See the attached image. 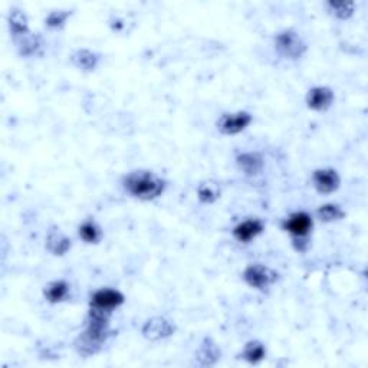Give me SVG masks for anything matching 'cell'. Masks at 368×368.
<instances>
[{
	"mask_svg": "<svg viewBox=\"0 0 368 368\" xmlns=\"http://www.w3.org/2000/svg\"><path fill=\"white\" fill-rule=\"evenodd\" d=\"M78 236L86 245H98L104 236V232L94 219H86L78 226Z\"/></svg>",
	"mask_w": 368,
	"mask_h": 368,
	"instance_id": "obj_19",
	"label": "cell"
},
{
	"mask_svg": "<svg viewBox=\"0 0 368 368\" xmlns=\"http://www.w3.org/2000/svg\"><path fill=\"white\" fill-rule=\"evenodd\" d=\"M263 230H265V223L262 222V220L256 217H250L234 226L232 233H233V238L238 242L250 243L252 241H255L259 234H262Z\"/></svg>",
	"mask_w": 368,
	"mask_h": 368,
	"instance_id": "obj_11",
	"label": "cell"
},
{
	"mask_svg": "<svg viewBox=\"0 0 368 368\" xmlns=\"http://www.w3.org/2000/svg\"><path fill=\"white\" fill-rule=\"evenodd\" d=\"M16 51L22 58H34L38 56L43 49V39L39 34L29 32L23 36L14 38Z\"/></svg>",
	"mask_w": 368,
	"mask_h": 368,
	"instance_id": "obj_13",
	"label": "cell"
},
{
	"mask_svg": "<svg viewBox=\"0 0 368 368\" xmlns=\"http://www.w3.org/2000/svg\"><path fill=\"white\" fill-rule=\"evenodd\" d=\"M175 332L174 323L164 317H153L144 322L141 334L150 341H161L170 338Z\"/></svg>",
	"mask_w": 368,
	"mask_h": 368,
	"instance_id": "obj_8",
	"label": "cell"
},
{
	"mask_svg": "<svg viewBox=\"0 0 368 368\" xmlns=\"http://www.w3.org/2000/svg\"><path fill=\"white\" fill-rule=\"evenodd\" d=\"M241 357L249 364H254V365L259 364L260 361L265 360V357H267V347L258 340H252L245 344L241 352Z\"/></svg>",
	"mask_w": 368,
	"mask_h": 368,
	"instance_id": "obj_20",
	"label": "cell"
},
{
	"mask_svg": "<svg viewBox=\"0 0 368 368\" xmlns=\"http://www.w3.org/2000/svg\"><path fill=\"white\" fill-rule=\"evenodd\" d=\"M317 216L323 223H334V222H340L345 217V212L340 204L336 203H326L321 204L317 209Z\"/></svg>",
	"mask_w": 368,
	"mask_h": 368,
	"instance_id": "obj_21",
	"label": "cell"
},
{
	"mask_svg": "<svg viewBox=\"0 0 368 368\" xmlns=\"http://www.w3.org/2000/svg\"><path fill=\"white\" fill-rule=\"evenodd\" d=\"M312 186L319 195L328 196L335 193V191L341 186V177L336 170L331 167L326 169H317L312 173Z\"/></svg>",
	"mask_w": 368,
	"mask_h": 368,
	"instance_id": "obj_9",
	"label": "cell"
},
{
	"mask_svg": "<svg viewBox=\"0 0 368 368\" xmlns=\"http://www.w3.org/2000/svg\"><path fill=\"white\" fill-rule=\"evenodd\" d=\"M72 16V10L71 9H55L51 10L47 18H45V26L49 29H53V31H60V29H64L68 19Z\"/></svg>",
	"mask_w": 368,
	"mask_h": 368,
	"instance_id": "obj_23",
	"label": "cell"
},
{
	"mask_svg": "<svg viewBox=\"0 0 368 368\" xmlns=\"http://www.w3.org/2000/svg\"><path fill=\"white\" fill-rule=\"evenodd\" d=\"M112 312L90 306L85 330L75 340V348L84 357H91L102 348L111 335Z\"/></svg>",
	"mask_w": 368,
	"mask_h": 368,
	"instance_id": "obj_1",
	"label": "cell"
},
{
	"mask_svg": "<svg viewBox=\"0 0 368 368\" xmlns=\"http://www.w3.org/2000/svg\"><path fill=\"white\" fill-rule=\"evenodd\" d=\"M71 285L65 279H56L43 288V297L49 304H61L68 299Z\"/></svg>",
	"mask_w": 368,
	"mask_h": 368,
	"instance_id": "obj_18",
	"label": "cell"
},
{
	"mask_svg": "<svg viewBox=\"0 0 368 368\" xmlns=\"http://www.w3.org/2000/svg\"><path fill=\"white\" fill-rule=\"evenodd\" d=\"M99 61H101L99 53H97L91 49H86V48L77 49L71 55L72 65L82 72L95 71L97 66L99 65Z\"/></svg>",
	"mask_w": 368,
	"mask_h": 368,
	"instance_id": "obj_15",
	"label": "cell"
},
{
	"mask_svg": "<svg viewBox=\"0 0 368 368\" xmlns=\"http://www.w3.org/2000/svg\"><path fill=\"white\" fill-rule=\"evenodd\" d=\"M314 228V219L308 212L299 210L291 213L284 222L282 229L292 236V243L298 252H305L308 249V236Z\"/></svg>",
	"mask_w": 368,
	"mask_h": 368,
	"instance_id": "obj_3",
	"label": "cell"
},
{
	"mask_svg": "<svg viewBox=\"0 0 368 368\" xmlns=\"http://www.w3.org/2000/svg\"><path fill=\"white\" fill-rule=\"evenodd\" d=\"M276 52L289 61H298L306 53L308 45L295 29H284L273 38Z\"/></svg>",
	"mask_w": 368,
	"mask_h": 368,
	"instance_id": "obj_4",
	"label": "cell"
},
{
	"mask_svg": "<svg viewBox=\"0 0 368 368\" xmlns=\"http://www.w3.org/2000/svg\"><path fill=\"white\" fill-rule=\"evenodd\" d=\"M254 121V115L247 111L225 112L220 115L216 127L220 134L223 136H238L243 132Z\"/></svg>",
	"mask_w": 368,
	"mask_h": 368,
	"instance_id": "obj_6",
	"label": "cell"
},
{
	"mask_svg": "<svg viewBox=\"0 0 368 368\" xmlns=\"http://www.w3.org/2000/svg\"><path fill=\"white\" fill-rule=\"evenodd\" d=\"M334 101H335L334 91L330 86H323V85L312 86L311 90L306 93V97H305L306 107L317 112H326L327 110H330L334 104Z\"/></svg>",
	"mask_w": 368,
	"mask_h": 368,
	"instance_id": "obj_10",
	"label": "cell"
},
{
	"mask_svg": "<svg viewBox=\"0 0 368 368\" xmlns=\"http://www.w3.org/2000/svg\"><path fill=\"white\" fill-rule=\"evenodd\" d=\"M8 26H9V31H10V35L13 36V39L31 32L29 31L27 14L21 8H12L10 9V12L8 14Z\"/></svg>",
	"mask_w": 368,
	"mask_h": 368,
	"instance_id": "obj_17",
	"label": "cell"
},
{
	"mask_svg": "<svg viewBox=\"0 0 368 368\" xmlns=\"http://www.w3.org/2000/svg\"><path fill=\"white\" fill-rule=\"evenodd\" d=\"M45 247L53 256H65L72 247V241L60 228L52 226L47 233Z\"/></svg>",
	"mask_w": 368,
	"mask_h": 368,
	"instance_id": "obj_12",
	"label": "cell"
},
{
	"mask_svg": "<svg viewBox=\"0 0 368 368\" xmlns=\"http://www.w3.org/2000/svg\"><path fill=\"white\" fill-rule=\"evenodd\" d=\"M327 8L328 12L340 21H348L356 13L354 2H327Z\"/></svg>",
	"mask_w": 368,
	"mask_h": 368,
	"instance_id": "obj_24",
	"label": "cell"
},
{
	"mask_svg": "<svg viewBox=\"0 0 368 368\" xmlns=\"http://www.w3.org/2000/svg\"><path fill=\"white\" fill-rule=\"evenodd\" d=\"M124 302L125 295L121 291L115 288H101L91 295L90 306L102 309V311L107 312H114L115 309H119Z\"/></svg>",
	"mask_w": 368,
	"mask_h": 368,
	"instance_id": "obj_7",
	"label": "cell"
},
{
	"mask_svg": "<svg viewBox=\"0 0 368 368\" xmlns=\"http://www.w3.org/2000/svg\"><path fill=\"white\" fill-rule=\"evenodd\" d=\"M236 164L243 174L254 177V175L262 173L265 167V158L258 151H245L236 157Z\"/></svg>",
	"mask_w": 368,
	"mask_h": 368,
	"instance_id": "obj_14",
	"label": "cell"
},
{
	"mask_svg": "<svg viewBox=\"0 0 368 368\" xmlns=\"http://www.w3.org/2000/svg\"><path fill=\"white\" fill-rule=\"evenodd\" d=\"M245 284L256 291L268 292L279 279V273L263 263H250L243 269Z\"/></svg>",
	"mask_w": 368,
	"mask_h": 368,
	"instance_id": "obj_5",
	"label": "cell"
},
{
	"mask_svg": "<svg viewBox=\"0 0 368 368\" xmlns=\"http://www.w3.org/2000/svg\"><path fill=\"white\" fill-rule=\"evenodd\" d=\"M125 193L141 201H153L163 196L167 182L151 170H134L123 177Z\"/></svg>",
	"mask_w": 368,
	"mask_h": 368,
	"instance_id": "obj_2",
	"label": "cell"
},
{
	"mask_svg": "<svg viewBox=\"0 0 368 368\" xmlns=\"http://www.w3.org/2000/svg\"><path fill=\"white\" fill-rule=\"evenodd\" d=\"M220 357H222V351H220L219 345L210 336H206L196 352V358L199 364L203 367H210L214 365L220 360Z\"/></svg>",
	"mask_w": 368,
	"mask_h": 368,
	"instance_id": "obj_16",
	"label": "cell"
},
{
	"mask_svg": "<svg viewBox=\"0 0 368 368\" xmlns=\"http://www.w3.org/2000/svg\"><path fill=\"white\" fill-rule=\"evenodd\" d=\"M196 195L200 203L203 204H213L220 199L222 190L216 182H203L197 186Z\"/></svg>",
	"mask_w": 368,
	"mask_h": 368,
	"instance_id": "obj_22",
	"label": "cell"
}]
</instances>
